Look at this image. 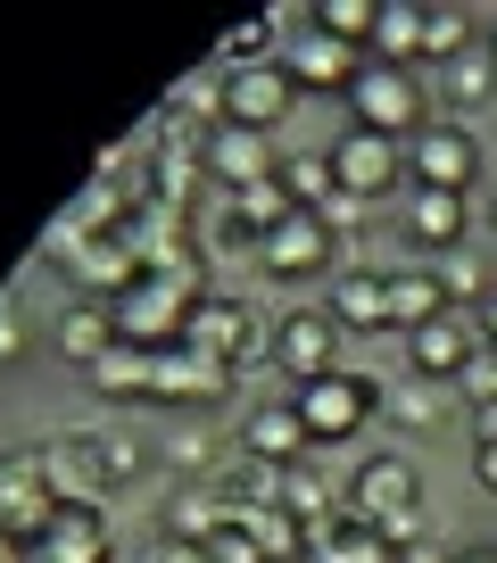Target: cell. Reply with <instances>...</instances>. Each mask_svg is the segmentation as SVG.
<instances>
[{
    "mask_svg": "<svg viewBox=\"0 0 497 563\" xmlns=\"http://www.w3.org/2000/svg\"><path fill=\"white\" fill-rule=\"evenodd\" d=\"M349 117H356V133H382V141H415V133H431V84H423V67H373L365 58V75H356V91H349Z\"/></svg>",
    "mask_w": 497,
    "mask_h": 563,
    "instance_id": "1",
    "label": "cell"
},
{
    "mask_svg": "<svg viewBox=\"0 0 497 563\" xmlns=\"http://www.w3.org/2000/svg\"><path fill=\"white\" fill-rule=\"evenodd\" d=\"M382 389H390V382L340 365V373H323V382L290 389V406H299V422H307V440H316V448H349V440H365V431H373Z\"/></svg>",
    "mask_w": 497,
    "mask_h": 563,
    "instance_id": "2",
    "label": "cell"
},
{
    "mask_svg": "<svg viewBox=\"0 0 497 563\" xmlns=\"http://www.w3.org/2000/svg\"><path fill=\"white\" fill-rule=\"evenodd\" d=\"M191 307H199V290L183 274H133L108 316H117V340H133V349H175Z\"/></svg>",
    "mask_w": 497,
    "mask_h": 563,
    "instance_id": "3",
    "label": "cell"
},
{
    "mask_svg": "<svg viewBox=\"0 0 497 563\" xmlns=\"http://www.w3.org/2000/svg\"><path fill=\"white\" fill-rule=\"evenodd\" d=\"M34 473L51 489V506H100L117 481H108V440L100 431H58L34 448Z\"/></svg>",
    "mask_w": 497,
    "mask_h": 563,
    "instance_id": "4",
    "label": "cell"
},
{
    "mask_svg": "<svg viewBox=\"0 0 497 563\" xmlns=\"http://www.w3.org/2000/svg\"><path fill=\"white\" fill-rule=\"evenodd\" d=\"M407 183L415 191H481V133L473 124H431V133H415L407 141Z\"/></svg>",
    "mask_w": 497,
    "mask_h": 563,
    "instance_id": "5",
    "label": "cell"
},
{
    "mask_svg": "<svg viewBox=\"0 0 497 563\" xmlns=\"http://www.w3.org/2000/svg\"><path fill=\"white\" fill-rule=\"evenodd\" d=\"M340 323H332V307H290V316H274V340H266V356L290 373V382H323V373H340Z\"/></svg>",
    "mask_w": 497,
    "mask_h": 563,
    "instance_id": "6",
    "label": "cell"
},
{
    "mask_svg": "<svg viewBox=\"0 0 497 563\" xmlns=\"http://www.w3.org/2000/svg\"><path fill=\"white\" fill-rule=\"evenodd\" d=\"M349 506L365 514L373 530H390V522H407V514H423V473H415V456H398V448L365 456V464H356V481H349Z\"/></svg>",
    "mask_w": 497,
    "mask_h": 563,
    "instance_id": "7",
    "label": "cell"
},
{
    "mask_svg": "<svg viewBox=\"0 0 497 563\" xmlns=\"http://www.w3.org/2000/svg\"><path fill=\"white\" fill-rule=\"evenodd\" d=\"M290 108H299V84L283 75V58L224 67V124H241V133H274Z\"/></svg>",
    "mask_w": 497,
    "mask_h": 563,
    "instance_id": "8",
    "label": "cell"
},
{
    "mask_svg": "<svg viewBox=\"0 0 497 563\" xmlns=\"http://www.w3.org/2000/svg\"><path fill=\"white\" fill-rule=\"evenodd\" d=\"M398 175H407V141H382V133H340L332 141V183L349 199H365V208H382V199L398 191Z\"/></svg>",
    "mask_w": 497,
    "mask_h": 563,
    "instance_id": "9",
    "label": "cell"
},
{
    "mask_svg": "<svg viewBox=\"0 0 497 563\" xmlns=\"http://www.w3.org/2000/svg\"><path fill=\"white\" fill-rule=\"evenodd\" d=\"M274 58H283V75L299 84V100H307V91H356V75H365V51L332 42V34H323L316 18H307L299 34H290L283 51H274Z\"/></svg>",
    "mask_w": 497,
    "mask_h": 563,
    "instance_id": "10",
    "label": "cell"
},
{
    "mask_svg": "<svg viewBox=\"0 0 497 563\" xmlns=\"http://www.w3.org/2000/svg\"><path fill=\"white\" fill-rule=\"evenodd\" d=\"M340 257V241H332V224H323V216H283V224L266 232V241H257V265H266L274 282H307V274H323V265Z\"/></svg>",
    "mask_w": 497,
    "mask_h": 563,
    "instance_id": "11",
    "label": "cell"
},
{
    "mask_svg": "<svg viewBox=\"0 0 497 563\" xmlns=\"http://www.w3.org/2000/svg\"><path fill=\"white\" fill-rule=\"evenodd\" d=\"M481 356V323L473 316H456L448 307L440 323H423V332H407V365H415V382H464V365Z\"/></svg>",
    "mask_w": 497,
    "mask_h": 563,
    "instance_id": "12",
    "label": "cell"
},
{
    "mask_svg": "<svg viewBox=\"0 0 497 563\" xmlns=\"http://www.w3.org/2000/svg\"><path fill=\"white\" fill-rule=\"evenodd\" d=\"M224 389H232V365H224V356H199L191 340L158 349V373H150V398H158V406H216Z\"/></svg>",
    "mask_w": 497,
    "mask_h": 563,
    "instance_id": "13",
    "label": "cell"
},
{
    "mask_svg": "<svg viewBox=\"0 0 497 563\" xmlns=\"http://www.w3.org/2000/svg\"><path fill=\"white\" fill-rule=\"evenodd\" d=\"M199 166H208L224 191H257V183H274V133H241V124H216V133L199 141Z\"/></svg>",
    "mask_w": 497,
    "mask_h": 563,
    "instance_id": "14",
    "label": "cell"
},
{
    "mask_svg": "<svg viewBox=\"0 0 497 563\" xmlns=\"http://www.w3.org/2000/svg\"><path fill=\"white\" fill-rule=\"evenodd\" d=\"M431 100L448 108V124H473L497 108V58L489 51H464L448 58V67H431Z\"/></svg>",
    "mask_w": 497,
    "mask_h": 563,
    "instance_id": "15",
    "label": "cell"
},
{
    "mask_svg": "<svg viewBox=\"0 0 497 563\" xmlns=\"http://www.w3.org/2000/svg\"><path fill=\"white\" fill-rule=\"evenodd\" d=\"M248 323H257V316H248L241 299H208V290H199V307H191V323H183V340H191L199 356H224V365L241 373V356L257 349V332H248Z\"/></svg>",
    "mask_w": 497,
    "mask_h": 563,
    "instance_id": "16",
    "label": "cell"
},
{
    "mask_svg": "<svg viewBox=\"0 0 497 563\" xmlns=\"http://www.w3.org/2000/svg\"><path fill=\"white\" fill-rule=\"evenodd\" d=\"M51 489H42V473H34V456H9L0 464V539H25L34 547L42 530H51Z\"/></svg>",
    "mask_w": 497,
    "mask_h": 563,
    "instance_id": "17",
    "label": "cell"
},
{
    "mask_svg": "<svg viewBox=\"0 0 497 563\" xmlns=\"http://www.w3.org/2000/svg\"><path fill=\"white\" fill-rule=\"evenodd\" d=\"M464 224H473V208H464L456 191H407V208H398V232H407L423 257L464 249Z\"/></svg>",
    "mask_w": 497,
    "mask_h": 563,
    "instance_id": "18",
    "label": "cell"
},
{
    "mask_svg": "<svg viewBox=\"0 0 497 563\" xmlns=\"http://www.w3.org/2000/svg\"><path fill=\"white\" fill-rule=\"evenodd\" d=\"M323 307H332L340 332H390V274H373V265H340Z\"/></svg>",
    "mask_w": 497,
    "mask_h": 563,
    "instance_id": "19",
    "label": "cell"
},
{
    "mask_svg": "<svg viewBox=\"0 0 497 563\" xmlns=\"http://www.w3.org/2000/svg\"><path fill=\"white\" fill-rule=\"evenodd\" d=\"M307 422H299V406H248V422H241V456H257V464H299L307 456Z\"/></svg>",
    "mask_w": 497,
    "mask_h": 563,
    "instance_id": "20",
    "label": "cell"
},
{
    "mask_svg": "<svg viewBox=\"0 0 497 563\" xmlns=\"http://www.w3.org/2000/svg\"><path fill=\"white\" fill-rule=\"evenodd\" d=\"M382 415L398 422V431H415V440H431V431H448L456 422V389H440V382H398V389H382Z\"/></svg>",
    "mask_w": 497,
    "mask_h": 563,
    "instance_id": "21",
    "label": "cell"
},
{
    "mask_svg": "<svg viewBox=\"0 0 497 563\" xmlns=\"http://www.w3.org/2000/svg\"><path fill=\"white\" fill-rule=\"evenodd\" d=\"M423 265H431V282H440L448 307H473L481 316V307L497 299V265L481 257V249H448V257H423Z\"/></svg>",
    "mask_w": 497,
    "mask_h": 563,
    "instance_id": "22",
    "label": "cell"
},
{
    "mask_svg": "<svg viewBox=\"0 0 497 563\" xmlns=\"http://www.w3.org/2000/svg\"><path fill=\"white\" fill-rule=\"evenodd\" d=\"M150 373H158V349H133V340H117L100 365H84V382L100 389V398L133 406V398H150Z\"/></svg>",
    "mask_w": 497,
    "mask_h": 563,
    "instance_id": "23",
    "label": "cell"
},
{
    "mask_svg": "<svg viewBox=\"0 0 497 563\" xmlns=\"http://www.w3.org/2000/svg\"><path fill=\"white\" fill-rule=\"evenodd\" d=\"M440 316H448V299L431 282V265H390V332H423Z\"/></svg>",
    "mask_w": 497,
    "mask_h": 563,
    "instance_id": "24",
    "label": "cell"
},
{
    "mask_svg": "<svg viewBox=\"0 0 497 563\" xmlns=\"http://www.w3.org/2000/svg\"><path fill=\"white\" fill-rule=\"evenodd\" d=\"M373 67H423V9L415 0H398V9H382V25H373Z\"/></svg>",
    "mask_w": 497,
    "mask_h": 563,
    "instance_id": "25",
    "label": "cell"
},
{
    "mask_svg": "<svg viewBox=\"0 0 497 563\" xmlns=\"http://www.w3.org/2000/svg\"><path fill=\"white\" fill-rule=\"evenodd\" d=\"M58 349H67V365H100V356L117 349V316H108V307H67Z\"/></svg>",
    "mask_w": 497,
    "mask_h": 563,
    "instance_id": "26",
    "label": "cell"
},
{
    "mask_svg": "<svg viewBox=\"0 0 497 563\" xmlns=\"http://www.w3.org/2000/svg\"><path fill=\"white\" fill-rule=\"evenodd\" d=\"M274 183H283V199H290V208H307V216H316L323 199L340 191V183H332V150H323V158H283V175H274Z\"/></svg>",
    "mask_w": 497,
    "mask_h": 563,
    "instance_id": "27",
    "label": "cell"
},
{
    "mask_svg": "<svg viewBox=\"0 0 497 563\" xmlns=\"http://www.w3.org/2000/svg\"><path fill=\"white\" fill-rule=\"evenodd\" d=\"M316 25H323L332 42H349V51H373V25H382V9H373V0H323Z\"/></svg>",
    "mask_w": 497,
    "mask_h": 563,
    "instance_id": "28",
    "label": "cell"
},
{
    "mask_svg": "<svg viewBox=\"0 0 497 563\" xmlns=\"http://www.w3.org/2000/svg\"><path fill=\"white\" fill-rule=\"evenodd\" d=\"M464 51H473L464 42V9H423V67H448Z\"/></svg>",
    "mask_w": 497,
    "mask_h": 563,
    "instance_id": "29",
    "label": "cell"
},
{
    "mask_svg": "<svg viewBox=\"0 0 497 563\" xmlns=\"http://www.w3.org/2000/svg\"><path fill=\"white\" fill-rule=\"evenodd\" d=\"M25 349H34V323L18 299H0V365H25Z\"/></svg>",
    "mask_w": 497,
    "mask_h": 563,
    "instance_id": "30",
    "label": "cell"
},
{
    "mask_svg": "<svg viewBox=\"0 0 497 563\" xmlns=\"http://www.w3.org/2000/svg\"><path fill=\"white\" fill-rule=\"evenodd\" d=\"M166 464H175V473H208L216 440H208V431H175V440H166Z\"/></svg>",
    "mask_w": 497,
    "mask_h": 563,
    "instance_id": "31",
    "label": "cell"
},
{
    "mask_svg": "<svg viewBox=\"0 0 497 563\" xmlns=\"http://www.w3.org/2000/svg\"><path fill=\"white\" fill-rule=\"evenodd\" d=\"M133 473H142V448H133V440H108V481H133Z\"/></svg>",
    "mask_w": 497,
    "mask_h": 563,
    "instance_id": "32",
    "label": "cell"
},
{
    "mask_svg": "<svg viewBox=\"0 0 497 563\" xmlns=\"http://www.w3.org/2000/svg\"><path fill=\"white\" fill-rule=\"evenodd\" d=\"M150 563H208V547H191V539H158V547H150Z\"/></svg>",
    "mask_w": 497,
    "mask_h": 563,
    "instance_id": "33",
    "label": "cell"
},
{
    "mask_svg": "<svg viewBox=\"0 0 497 563\" xmlns=\"http://www.w3.org/2000/svg\"><path fill=\"white\" fill-rule=\"evenodd\" d=\"M464 422H473V448H497V406H464Z\"/></svg>",
    "mask_w": 497,
    "mask_h": 563,
    "instance_id": "34",
    "label": "cell"
},
{
    "mask_svg": "<svg viewBox=\"0 0 497 563\" xmlns=\"http://www.w3.org/2000/svg\"><path fill=\"white\" fill-rule=\"evenodd\" d=\"M398 563H456V547H440V539H415V547H398Z\"/></svg>",
    "mask_w": 497,
    "mask_h": 563,
    "instance_id": "35",
    "label": "cell"
},
{
    "mask_svg": "<svg viewBox=\"0 0 497 563\" xmlns=\"http://www.w3.org/2000/svg\"><path fill=\"white\" fill-rule=\"evenodd\" d=\"M473 481H481V489L497 497V448H473Z\"/></svg>",
    "mask_w": 497,
    "mask_h": 563,
    "instance_id": "36",
    "label": "cell"
},
{
    "mask_svg": "<svg viewBox=\"0 0 497 563\" xmlns=\"http://www.w3.org/2000/svg\"><path fill=\"white\" fill-rule=\"evenodd\" d=\"M473 323H481V349H489V356H497V299H489V307H481V316H473Z\"/></svg>",
    "mask_w": 497,
    "mask_h": 563,
    "instance_id": "37",
    "label": "cell"
},
{
    "mask_svg": "<svg viewBox=\"0 0 497 563\" xmlns=\"http://www.w3.org/2000/svg\"><path fill=\"white\" fill-rule=\"evenodd\" d=\"M456 563H497V547H464V555Z\"/></svg>",
    "mask_w": 497,
    "mask_h": 563,
    "instance_id": "38",
    "label": "cell"
},
{
    "mask_svg": "<svg viewBox=\"0 0 497 563\" xmlns=\"http://www.w3.org/2000/svg\"><path fill=\"white\" fill-rule=\"evenodd\" d=\"M0 563H25V555H18V539H0Z\"/></svg>",
    "mask_w": 497,
    "mask_h": 563,
    "instance_id": "39",
    "label": "cell"
},
{
    "mask_svg": "<svg viewBox=\"0 0 497 563\" xmlns=\"http://www.w3.org/2000/svg\"><path fill=\"white\" fill-rule=\"evenodd\" d=\"M481 216H489V241H497V191H489V208H481Z\"/></svg>",
    "mask_w": 497,
    "mask_h": 563,
    "instance_id": "40",
    "label": "cell"
},
{
    "mask_svg": "<svg viewBox=\"0 0 497 563\" xmlns=\"http://www.w3.org/2000/svg\"><path fill=\"white\" fill-rule=\"evenodd\" d=\"M489 58H497V18H489Z\"/></svg>",
    "mask_w": 497,
    "mask_h": 563,
    "instance_id": "41",
    "label": "cell"
}]
</instances>
